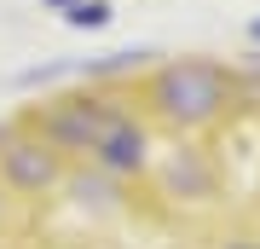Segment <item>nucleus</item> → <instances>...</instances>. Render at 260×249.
I'll return each instance as SVG.
<instances>
[{"mask_svg":"<svg viewBox=\"0 0 260 249\" xmlns=\"http://www.w3.org/2000/svg\"><path fill=\"white\" fill-rule=\"evenodd\" d=\"M99 168H110V174H133V168H145V128L133 116H110V128H104V139L93 145Z\"/></svg>","mask_w":260,"mask_h":249,"instance_id":"obj_4","label":"nucleus"},{"mask_svg":"<svg viewBox=\"0 0 260 249\" xmlns=\"http://www.w3.org/2000/svg\"><path fill=\"white\" fill-rule=\"evenodd\" d=\"M110 104L104 99H64L58 110L47 116V139L52 145H64V151H93L99 139H104V128H110Z\"/></svg>","mask_w":260,"mask_h":249,"instance_id":"obj_2","label":"nucleus"},{"mask_svg":"<svg viewBox=\"0 0 260 249\" xmlns=\"http://www.w3.org/2000/svg\"><path fill=\"white\" fill-rule=\"evenodd\" d=\"M6 214H12V203H6V191H0V220H6Z\"/></svg>","mask_w":260,"mask_h":249,"instance_id":"obj_8","label":"nucleus"},{"mask_svg":"<svg viewBox=\"0 0 260 249\" xmlns=\"http://www.w3.org/2000/svg\"><path fill=\"white\" fill-rule=\"evenodd\" d=\"M0 168H6V180L18 191H47V185H58V151L35 145V139H12L0 151Z\"/></svg>","mask_w":260,"mask_h":249,"instance_id":"obj_3","label":"nucleus"},{"mask_svg":"<svg viewBox=\"0 0 260 249\" xmlns=\"http://www.w3.org/2000/svg\"><path fill=\"white\" fill-rule=\"evenodd\" d=\"M150 93H156V110L168 122H208L225 104V75L214 64H168Z\"/></svg>","mask_w":260,"mask_h":249,"instance_id":"obj_1","label":"nucleus"},{"mask_svg":"<svg viewBox=\"0 0 260 249\" xmlns=\"http://www.w3.org/2000/svg\"><path fill=\"white\" fill-rule=\"evenodd\" d=\"M70 191H75V203H110V191H104L99 180H87V174H81V180H70Z\"/></svg>","mask_w":260,"mask_h":249,"instance_id":"obj_6","label":"nucleus"},{"mask_svg":"<svg viewBox=\"0 0 260 249\" xmlns=\"http://www.w3.org/2000/svg\"><path fill=\"white\" fill-rule=\"evenodd\" d=\"M70 23H104V6L99 0H81V6L70 12Z\"/></svg>","mask_w":260,"mask_h":249,"instance_id":"obj_7","label":"nucleus"},{"mask_svg":"<svg viewBox=\"0 0 260 249\" xmlns=\"http://www.w3.org/2000/svg\"><path fill=\"white\" fill-rule=\"evenodd\" d=\"M225 249H260V243H225Z\"/></svg>","mask_w":260,"mask_h":249,"instance_id":"obj_9","label":"nucleus"},{"mask_svg":"<svg viewBox=\"0 0 260 249\" xmlns=\"http://www.w3.org/2000/svg\"><path fill=\"white\" fill-rule=\"evenodd\" d=\"M162 185L179 191V197H208L214 191V168L203 162V151H174L168 168H162Z\"/></svg>","mask_w":260,"mask_h":249,"instance_id":"obj_5","label":"nucleus"}]
</instances>
